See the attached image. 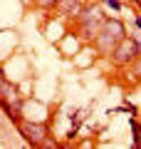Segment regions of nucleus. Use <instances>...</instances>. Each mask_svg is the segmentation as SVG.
I'll return each mask as SVG.
<instances>
[{"label":"nucleus","mask_w":141,"mask_h":149,"mask_svg":"<svg viewBox=\"0 0 141 149\" xmlns=\"http://www.w3.org/2000/svg\"><path fill=\"white\" fill-rule=\"evenodd\" d=\"M136 27H139V30H141V17H136Z\"/></svg>","instance_id":"1a4fd4ad"},{"label":"nucleus","mask_w":141,"mask_h":149,"mask_svg":"<svg viewBox=\"0 0 141 149\" xmlns=\"http://www.w3.org/2000/svg\"><path fill=\"white\" fill-rule=\"evenodd\" d=\"M136 3H139V5H141V0H136Z\"/></svg>","instance_id":"9d476101"},{"label":"nucleus","mask_w":141,"mask_h":149,"mask_svg":"<svg viewBox=\"0 0 141 149\" xmlns=\"http://www.w3.org/2000/svg\"><path fill=\"white\" fill-rule=\"evenodd\" d=\"M20 132H22V137H25L32 147H40V144L47 139V129L42 127L40 122H25V124H20Z\"/></svg>","instance_id":"7ed1b4c3"},{"label":"nucleus","mask_w":141,"mask_h":149,"mask_svg":"<svg viewBox=\"0 0 141 149\" xmlns=\"http://www.w3.org/2000/svg\"><path fill=\"white\" fill-rule=\"evenodd\" d=\"M131 127H134V144L141 147V124L139 122H131Z\"/></svg>","instance_id":"39448f33"},{"label":"nucleus","mask_w":141,"mask_h":149,"mask_svg":"<svg viewBox=\"0 0 141 149\" xmlns=\"http://www.w3.org/2000/svg\"><path fill=\"white\" fill-rule=\"evenodd\" d=\"M37 3H40V5H45V8H47V5H55V0H37Z\"/></svg>","instance_id":"6e6552de"},{"label":"nucleus","mask_w":141,"mask_h":149,"mask_svg":"<svg viewBox=\"0 0 141 149\" xmlns=\"http://www.w3.org/2000/svg\"><path fill=\"white\" fill-rule=\"evenodd\" d=\"M62 15H82V5L77 0H62Z\"/></svg>","instance_id":"20e7f679"},{"label":"nucleus","mask_w":141,"mask_h":149,"mask_svg":"<svg viewBox=\"0 0 141 149\" xmlns=\"http://www.w3.org/2000/svg\"><path fill=\"white\" fill-rule=\"evenodd\" d=\"M124 35H126V32H124V25H121L119 20H104L99 35L94 37V40H97V47H99L104 55H111V52H114V47L119 45V40H121Z\"/></svg>","instance_id":"f257e3e1"},{"label":"nucleus","mask_w":141,"mask_h":149,"mask_svg":"<svg viewBox=\"0 0 141 149\" xmlns=\"http://www.w3.org/2000/svg\"><path fill=\"white\" fill-rule=\"evenodd\" d=\"M141 55V47L139 42H136L134 37H121L119 45L114 47V52H111V60H114V65H119V67H124V65H134L136 57Z\"/></svg>","instance_id":"f03ea898"},{"label":"nucleus","mask_w":141,"mask_h":149,"mask_svg":"<svg viewBox=\"0 0 141 149\" xmlns=\"http://www.w3.org/2000/svg\"><path fill=\"white\" fill-rule=\"evenodd\" d=\"M104 3L111 8V10H121V3H119V0H104Z\"/></svg>","instance_id":"423d86ee"},{"label":"nucleus","mask_w":141,"mask_h":149,"mask_svg":"<svg viewBox=\"0 0 141 149\" xmlns=\"http://www.w3.org/2000/svg\"><path fill=\"white\" fill-rule=\"evenodd\" d=\"M136 77H139V80H141V55H139V57H136Z\"/></svg>","instance_id":"0eeeda50"}]
</instances>
